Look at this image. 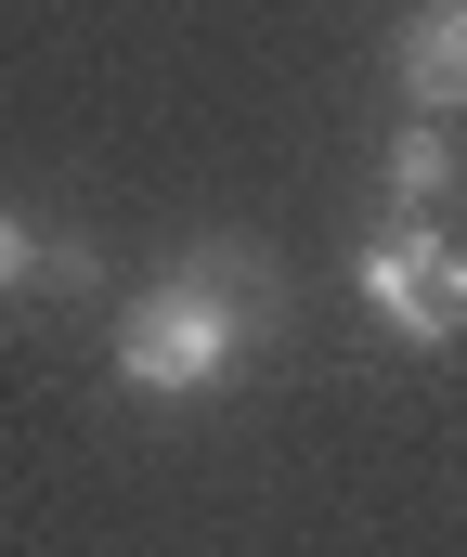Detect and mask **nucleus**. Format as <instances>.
Returning <instances> with one entry per match:
<instances>
[{
    "instance_id": "1",
    "label": "nucleus",
    "mask_w": 467,
    "mask_h": 557,
    "mask_svg": "<svg viewBox=\"0 0 467 557\" xmlns=\"http://www.w3.org/2000/svg\"><path fill=\"white\" fill-rule=\"evenodd\" d=\"M260 324H273V273H260L247 247H182V260L118 311V389H144V403H208V389H234V363H247Z\"/></svg>"
},
{
    "instance_id": "2",
    "label": "nucleus",
    "mask_w": 467,
    "mask_h": 557,
    "mask_svg": "<svg viewBox=\"0 0 467 557\" xmlns=\"http://www.w3.org/2000/svg\"><path fill=\"white\" fill-rule=\"evenodd\" d=\"M351 285H364V311H377L403 350H455L467 337V247L442 221H390V234L351 260Z\"/></svg>"
},
{
    "instance_id": "3",
    "label": "nucleus",
    "mask_w": 467,
    "mask_h": 557,
    "mask_svg": "<svg viewBox=\"0 0 467 557\" xmlns=\"http://www.w3.org/2000/svg\"><path fill=\"white\" fill-rule=\"evenodd\" d=\"M403 91H416V117H455L467 104V0H429L403 26Z\"/></svg>"
},
{
    "instance_id": "4",
    "label": "nucleus",
    "mask_w": 467,
    "mask_h": 557,
    "mask_svg": "<svg viewBox=\"0 0 467 557\" xmlns=\"http://www.w3.org/2000/svg\"><path fill=\"white\" fill-rule=\"evenodd\" d=\"M377 195H390V221H442L455 208V143H442V117H416V131L377 156Z\"/></svg>"
},
{
    "instance_id": "5",
    "label": "nucleus",
    "mask_w": 467,
    "mask_h": 557,
    "mask_svg": "<svg viewBox=\"0 0 467 557\" xmlns=\"http://www.w3.org/2000/svg\"><path fill=\"white\" fill-rule=\"evenodd\" d=\"M39 273V234H26V221H13V208H0V298H13V285Z\"/></svg>"
}]
</instances>
